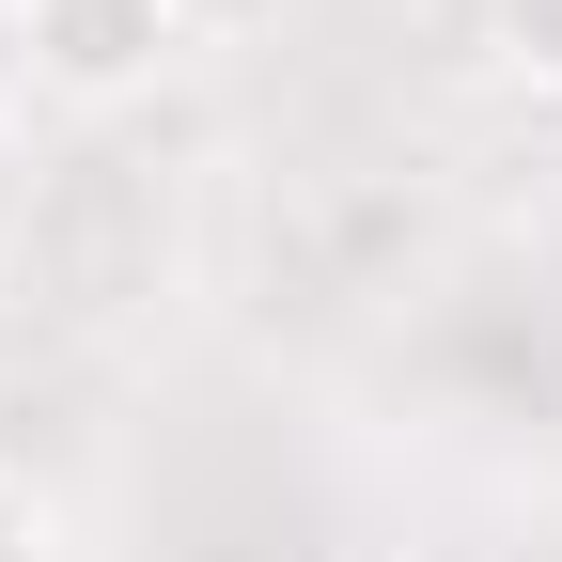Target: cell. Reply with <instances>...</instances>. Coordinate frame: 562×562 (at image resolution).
<instances>
[{
	"label": "cell",
	"instance_id": "1",
	"mask_svg": "<svg viewBox=\"0 0 562 562\" xmlns=\"http://www.w3.org/2000/svg\"><path fill=\"white\" fill-rule=\"evenodd\" d=\"M0 16H16V63H32L47 110H140L188 63L157 0H0Z\"/></svg>",
	"mask_w": 562,
	"mask_h": 562
},
{
	"label": "cell",
	"instance_id": "2",
	"mask_svg": "<svg viewBox=\"0 0 562 562\" xmlns=\"http://www.w3.org/2000/svg\"><path fill=\"white\" fill-rule=\"evenodd\" d=\"M484 47H501V79L562 94V0H484Z\"/></svg>",
	"mask_w": 562,
	"mask_h": 562
},
{
	"label": "cell",
	"instance_id": "3",
	"mask_svg": "<svg viewBox=\"0 0 562 562\" xmlns=\"http://www.w3.org/2000/svg\"><path fill=\"white\" fill-rule=\"evenodd\" d=\"M157 16H172V47H266L297 0H157Z\"/></svg>",
	"mask_w": 562,
	"mask_h": 562
},
{
	"label": "cell",
	"instance_id": "4",
	"mask_svg": "<svg viewBox=\"0 0 562 562\" xmlns=\"http://www.w3.org/2000/svg\"><path fill=\"white\" fill-rule=\"evenodd\" d=\"M16 220H32V140H16V110H0V250H16Z\"/></svg>",
	"mask_w": 562,
	"mask_h": 562
},
{
	"label": "cell",
	"instance_id": "5",
	"mask_svg": "<svg viewBox=\"0 0 562 562\" xmlns=\"http://www.w3.org/2000/svg\"><path fill=\"white\" fill-rule=\"evenodd\" d=\"M0 562H47V516H32V484L0 469Z\"/></svg>",
	"mask_w": 562,
	"mask_h": 562
}]
</instances>
